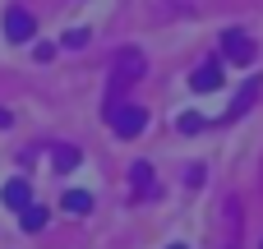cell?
I'll use <instances>...</instances> for the list:
<instances>
[{"instance_id": "4", "label": "cell", "mask_w": 263, "mask_h": 249, "mask_svg": "<svg viewBox=\"0 0 263 249\" xmlns=\"http://www.w3.org/2000/svg\"><path fill=\"white\" fill-rule=\"evenodd\" d=\"M32 28H37V23H32L28 9H5V37H9V42H28Z\"/></svg>"}, {"instance_id": "14", "label": "cell", "mask_w": 263, "mask_h": 249, "mask_svg": "<svg viewBox=\"0 0 263 249\" xmlns=\"http://www.w3.org/2000/svg\"><path fill=\"white\" fill-rule=\"evenodd\" d=\"M9 120H14V116H9V111L0 106V129H9Z\"/></svg>"}, {"instance_id": "11", "label": "cell", "mask_w": 263, "mask_h": 249, "mask_svg": "<svg viewBox=\"0 0 263 249\" xmlns=\"http://www.w3.org/2000/svg\"><path fill=\"white\" fill-rule=\"evenodd\" d=\"M18 217H23V231H42L46 226V208H37V203H28Z\"/></svg>"}, {"instance_id": "9", "label": "cell", "mask_w": 263, "mask_h": 249, "mask_svg": "<svg viewBox=\"0 0 263 249\" xmlns=\"http://www.w3.org/2000/svg\"><path fill=\"white\" fill-rule=\"evenodd\" d=\"M74 166H79V148H69V143H60V148H55V171H60V176H69Z\"/></svg>"}, {"instance_id": "7", "label": "cell", "mask_w": 263, "mask_h": 249, "mask_svg": "<svg viewBox=\"0 0 263 249\" xmlns=\"http://www.w3.org/2000/svg\"><path fill=\"white\" fill-rule=\"evenodd\" d=\"M259 79H245V88H240V92H236V97H231V111H227V120H236V116H245V111H250V106H254V97H259Z\"/></svg>"}, {"instance_id": "16", "label": "cell", "mask_w": 263, "mask_h": 249, "mask_svg": "<svg viewBox=\"0 0 263 249\" xmlns=\"http://www.w3.org/2000/svg\"><path fill=\"white\" fill-rule=\"evenodd\" d=\"M259 249H263V240H259Z\"/></svg>"}, {"instance_id": "13", "label": "cell", "mask_w": 263, "mask_h": 249, "mask_svg": "<svg viewBox=\"0 0 263 249\" xmlns=\"http://www.w3.org/2000/svg\"><path fill=\"white\" fill-rule=\"evenodd\" d=\"M199 129H203L199 116H180V134H199Z\"/></svg>"}, {"instance_id": "10", "label": "cell", "mask_w": 263, "mask_h": 249, "mask_svg": "<svg viewBox=\"0 0 263 249\" xmlns=\"http://www.w3.org/2000/svg\"><path fill=\"white\" fill-rule=\"evenodd\" d=\"M65 213H92V194L88 189H69L65 194Z\"/></svg>"}, {"instance_id": "12", "label": "cell", "mask_w": 263, "mask_h": 249, "mask_svg": "<svg viewBox=\"0 0 263 249\" xmlns=\"http://www.w3.org/2000/svg\"><path fill=\"white\" fill-rule=\"evenodd\" d=\"M83 42H88V28H69L65 32V46H83Z\"/></svg>"}, {"instance_id": "2", "label": "cell", "mask_w": 263, "mask_h": 249, "mask_svg": "<svg viewBox=\"0 0 263 249\" xmlns=\"http://www.w3.org/2000/svg\"><path fill=\"white\" fill-rule=\"evenodd\" d=\"M106 125H111L120 139H134V134H143V125H148V111H143V106H134V102H111V116H106Z\"/></svg>"}, {"instance_id": "5", "label": "cell", "mask_w": 263, "mask_h": 249, "mask_svg": "<svg viewBox=\"0 0 263 249\" xmlns=\"http://www.w3.org/2000/svg\"><path fill=\"white\" fill-rule=\"evenodd\" d=\"M0 203H5L9 213H23V208L32 203V189H28V180H9V185L0 189Z\"/></svg>"}, {"instance_id": "15", "label": "cell", "mask_w": 263, "mask_h": 249, "mask_svg": "<svg viewBox=\"0 0 263 249\" xmlns=\"http://www.w3.org/2000/svg\"><path fill=\"white\" fill-rule=\"evenodd\" d=\"M171 249H185V245H171Z\"/></svg>"}, {"instance_id": "3", "label": "cell", "mask_w": 263, "mask_h": 249, "mask_svg": "<svg viewBox=\"0 0 263 249\" xmlns=\"http://www.w3.org/2000/svg\"><path fill=\"white\" fill-rule=\"evenodd\" d=\"M222 55H227L231 65H250V60H254V42H250L240 28H231V32H222Z\"/></svg>"}, {"instance_id": "1", "label": "cell", "mask_w": 263, "mask_h": 249, "mask_svg": "<svg viewBox=\"0 0 263 249\" xmlns=\"http://www.w3.org/2000/svg\"><path fill=\"white\" fill-rule=\"evenodd\" d=\"M143 69H148V60H143V51L139 46H125L116 60H111V97L120 92V88H129V83H139L143 79Z\"/></svg>"}, {"instance_id": "8", "label": "cell", "mask_w": 263, "mask_h": 249, "mask_svg": "<svg viewBox=\"0 0 263 249\" xmlns=\"http://www.w3.org/2000/svg\"><path fill=\"white\" fill-rule=\"evenodd\" d=\"M129 176H134V194H139V199H148V194H153V166H148V162H134V171H129Z\"/></svg>"}, {"instance_id": "6", "label": "cell", "mask_w": 263, "mask_h": 249, "mask_svg": "<svg viewBox=\"0 0 263 249\" xmlns=\"http://www.w3.org/2000/svg\"><path fill=\"white\" fill-rule=\"evenodd\" d=\"M190 88H194V92H213V88H222V69H217L213 60L199 65V69L190 74Z\"/></svg>"}]
</instances>
